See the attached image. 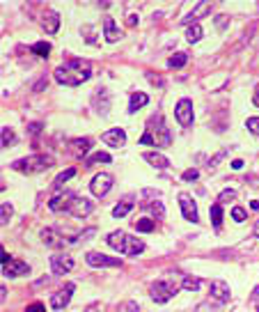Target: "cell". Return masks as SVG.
Instances as JSON below:
<instances>
[{
  "label": "cell",
  "instance_id": "cell-44",
  "mask_svg": "<svg viewBox=\"0 0 259 312\" xmlns=\"http://www.w3.org/2000/svg\"><path fill=\"white\" fill-rule=\"evenodd\" d=\"M216 23H218V28H225V23H227V18H223V16H220V18L216 21Z\"/></svg>",
  "mask_w": 259,
  "mask_h": 312
},
{
  "label": "cell",
  "instance_id": "cell-24",
  "mask_svg": "<svg viewBox=\"0 0 259 312\" xmlns=\"http://www.w3.org/2000/svg\"><path fill=\"white\" fill-rule=\"evenodd\" d=\"M211 223H213V230L216 232H220V228H223V207H220V202L211 204Z\"/></svg>",
  "mask_w": 259,
  "mask_h": 312
},
{
  "label": "cell",
  "instance_id": "cell-8",
  "mask_svg": "<svg viewBox=\"0 0 259 312\" xmlns=\"http://www.w3.org/2000/svg\"><path fill=\"white\" fill-rule=\"evenodd\" d=\"M51 269H53V276H65V273H71L73 271V257L66 255V252H58L51 257Z\"/></svg>",
  "mask_w": 259,
  "mask_h": 312
},
{
  "label": "cell",
  "instance_id": "cell-33",
  "mask_svg": "<svg viewBox=\"0 0 259 312\" xmlns=\"http://www.w3.org/2000/svg\"><path fill=\"white\" fill-rule=\"evenodd\" d=\"M110 161H113V156H110L108 152H99V154H94L90 161H87V165H90V163H110Z\"/></svg>",
  "mask_w": 259,
  "mask_h": 312
},
{
  "label": "cell",
  "instance_id": "cell-29",
  "mask_svg": "<svg viewBox=\"0 0 259 312\" xmlns=\"http://www.w3.org/2000/svg\"><path fill=\"white\" fill-rule=\"evenodd\" d=\"M199 285H202V280H199V278L184 276V289H188V292H197Z\"/></svg>",
  "mask_w": 259,
  "mask_h": 312
},
{
  "label": "cell",
  "instance_id": "cell-39",
  "mask_svg": "<svg viewBox=\"0 0 259 312\" xmlns=\"http://www.w3.org/2000/svg\"><path fill=\"white\" fill-rule=\"evenodd\" d=\"M199 177V172L197 170H186V172H184V177H181V179L184 181H195Z\"/></svg>",
  "mask_w": 259,
  "mask_h": 312
},
{
  "label": "cell",
  "instance_id": "cell-18",
  "mask_svg": "<svg viewBox=\"0 0 259 312\" xmlns=\"http://www.w3.org/2000/svg\"><path fill=\"white\" fill-rule=\"evenodd\" d=\"M103 35H106V42H110V44H115V42H117V39L122 37V32H120V28H117V23H115L110 16L103 18Z\"/></svg>",
  "mask_w": 259,
  "mask_h": 312
},
{
  "label": "cell",
  "instance_id": "cell-17",
  "mask_svg": "<svg viewBox=\"0 0 259 312\" xmlns=\"http://www.w3.org/2000/svg\"><path fill=\"white\" fill-rule=\"evenodd\" d=\"M101 140L108 145V147H122L124 140H127V133L122 131V129H110V131H106L101 136Z\"/></svg>",
  "mask_w": 259,
  "mask_h": 312
},
{
  "label": "cell",
  "instance_id": "cell-26",
  "mask_svg": "<svg viewBox=\"0 0 259 312\" xmlns=\"http://www.w3.org/2000/svg\"><path fill=\"white\" fill-rule=\"evenodd\" d=\"M202 37H204V30H202V25H199V23L188 25V30H186V39H188V42H191V44H197Z\"/></svg>",
  "mask_w": 259,
  "mask_h": 312
},
{
  "label": "cell",
  "instance_id": "cell-47",
  "mask_svg": "<svg viewBox=\"0 0 259 312\" xmlns=\"http://www.w3.org/2000/svg\"><path fill=\"white\" fill-rule=\"evenodd\" d=\"M253 296H259V287L255 289V294H253ZM255 306H257V312H259V301H255Z\"/></svg>",
  "mask_w": 259,
  "mask_h": 312
},
{
  "label": "cell",
  "instance_id": "cell-45",
  "mask_svg": "<svg viewBox=\"0 0 259 312\" xmlns=\"http://www.w3.org/2000/svg\"><path fill=\"white\" fill-rule=\"evenodd\" d=\"M253 101H255V106H259V85H257V92H255V99H253Z\"/></svg>",
  "mask_w": 259,
  "mask_h": 312
},
{
  "label": "cell",
  "instance_id": "cell-31",
  "mask_svg": "<svg viewBox=\"0 0 259 312\" xmlns=\"http://www.w3.org/2000/svg\"><path fill=\"white\" fill-rule=\"evenodd\" d=\"M154 228H156V225H154L151 218H140V221L135 223V230H138V232H154Z\"/></svg>",
  "mask_w": 259,
  "mask_h": 312
},
{
  "label": "cell",
  "instance_id": "cell-21",
  "mask_svg": "<svg viewBox=\"0 0 259 312\" xmlns=\"http://www.w3.org/2000/svg\"><path fill=\"white\" fill-rule=\"evenodd\" d=\"M142 158H145L149 165L158 168V170H163V168H168V165H170V158H165V156L158 154V152H145V154H142Z\"/></svg>",
  "mask_w": 259,
  "mask_h": 312
},
{
  "label": "cell",
  "instance_id": "cell-19",
  "mask_svg": "<svg viewBox=\"0 0 259 312\" xmlns=\"http://www.w3.org/2000/svg\"><path fill=\"white\" fill-rule=\"evenodd\" d=\"M90 147H92V140L90 138L71 140V145H69V150H71V154L76 156V158H83V156L90 152Z\"/></svg>",
  "mask_w": 259,
  "mask_h": 312
},
{
  "label": "cell",
  "instance_id": "cell-38",
  "mask_svg": "<svg viewBox=\"0 0 259 312\" xmlns=\"http://www.w3.org/2000/svg\"><path fill=\"white\" fill-rule=\"evenodd\" d=\"M25 312H46V306L37 301V303H32V306H28V308H25Z\"/></svg>",
  "mask_w": 259,
  "mask_h": 312
},
{
  "label": "cell",
  "instance_id": "cell-10",
  "mask_svg": "<svg viewBox=\"0 0 259 312\" xmlns=\"http://www.w3.org/2000/svg\"><path fill=\"white\" fill-rule=\"evenodd\" d=\"M42 241L51 248H65V246H69V243H76V236H71V239H69V236H60L55 230L46 228L42 232Z\"/></svg>",
  "mask_w": 259,
  "mask_h": 312
},
{
  "label": "cell",
  "instance_id": "cell-22",
  "mask_svg": "<svg viewBox=\"0 0 259 312\" xmlns=\"http://www.w3.org/2000/svg\"><path fill=\"white\" fill-rule=\"evenodd\" d=\"M209 9H211V2H197L193 12L188 14V16H184V23H186V25H191L193 21H197V18L206 16V14H209Z\"/></svg>",
  "mask_w": 259,
  "mask_h": 312
},
{
  "label": "cell",
  "instance_id": "cell-15",
  "mask_svg": "<svg viewBox=\"0 0 259 312\" xmlns=\"http://www.w3.org/2000/svg\"><path fill=\"white\" fill-rule=\"evenodd\" d=\"M87 264L90 266H122L120 257H108V255H101V252H87Z\"/></svg>",
  "mask_w": 259,
  "mask_h": 312
},
{
  "label": "cell",
  "instance_id": "cell-40",
  "mask_svg": "<svg viewBox=\"0 0 259 312\" xmlns=\"http://www.w3.org/2000/svg\"><path fill=\"white\" fill-rule=\"evenodd\" d=\"M42 122H32V124H28V133H32V136H35V133H39L42 131Z\"/></svg>",
  "mask_w": 259,
  "mask_h": 312
},
{
  "label": "cell",
  "instance_id": "cell-32",
  "mask_svg": "<svg viewBox=\"0 0 259 312\" xmlns=\"http://www.w3.org/2000/svg\"><path fill=\"white\" fill-rule=\"evenodd\" d=\"M73 174H76V168H66L65 172H60V174H58V179H55V186H62L65 181H69V179H71Z\"/></svg>",
  "mask_w": 259,
  "mask_h": 312
},
{
  "label": "cell",
  "instance_id": "cell-23",
  "mask_svg": "<svg viewBox=\"0 0 259 312\" xmlns=\"http://www.w3.org/2000/svg\"><path fill=\"white\" fill-rule=\"evenodd\" d=\"M133 204H135V198L127 195V198L122 200V202H117V207L113 209V216H115V218H124V216L129 214V211L133 209Z\"/></svg>",
  "mask_w": 259,
  "mask_h": 312
},
{
  "label": "cell",
  "instance_id": "cell-35",
  "mask_svg": "<svg viewBox=\"0 0 259 312\" xmlns=\"http://www.w3.org/2000/svg\"><path fill=\"white\" fill-rule=\"evenodd\" d=\"M248 131L253 133V136H259V117H250L248 120Z\"/></svg>",
  "mask_w": 259,
  "mask_h": 312
},
{
  "label": "cell",
  "instance_id": "cell-27",
  "mask_svg": "<svg viewBox=\"0 0 259 312\" xmlns=\"http://www.w3.org/2000/svg\"><path fill=\"white\" fill-rule=\"evenodd\" d=\"M32 53L39 55V58H49V55H51V44H46V42H37L35 46H32Z\"/></svg>",
  "mask_w": 259,
  "mask_h": 312
},
{
  "label": "cell",
  "instance_id": "cell-37",
  "mask_svg": "<svg viewBox=\"0 0 259 312\" xmlns=\"http://www.w3.org/2000/svg\"><path fill=\"white\" fill-rule=\"evenodd\" d=\"M246 216H248V214L241 209V207H234V209H232V218H234L236 223H243V221H246Z\"/></svg>",
  "mask_w": 259,
  "mask_h": 312
},
{
  "label": "cell",
  "instance_id": "cell-11",
  "mask_svg": "<svg viewBox=\"0 0 259 312\" xmlns=\"http://www.w3.org/2000/svg\"><path fill=\"white\" fill-rule=\"evenodd\" d=\"M179 207H181V214H184V218L191 223H197L199 216H197V204H195V200L188 195V193H179Z\"/></svg>",
  "mask_w": 259,
  "mask_h": 312
},
{
  "label": "cell",
  "instance_id": "cell-46",
  "mask_svg": "<svg viewBox=\"0 0 259 312\" xmlns=\"http://www.w3.org/2000/svg\"><path fill=\"white\" fill-rule=\"evenodd\" d=\"M0 299H2V301L7 299V289L5 287H0Z\"/></svg>",
  "mask_w": 259,
  "mask_h": 312
},
{
  "label": "cell",
  "instance_id": "cell-25",
  "mask_svg": "<svg viewBox=\"0 0 259 312\" xmlns=\"http://www.w3.org/2000/svg\"><path fill=\"white\" fill-rule=\"evenodd\" d=\"M147 101H149V96H147L145 92H135V94L131 96V103H129V113H135V110H140Z\"/></svg>",
  "mask_w": 259,
  "mask_h": 312
},
{
  "label": "cell",
  "instance_id": "cell-42",
  "mask_svg": "<svg viewBox=\"0 0 259 312\" xmlns=\"http://www.w3.org/2000/svg\"><path fill=\"white\" fill-rule=\"evenodd\" d=\"M44 85H46V78H39V80H37V85H35V92L44 90Z\"/></svg>",
  "mask_w": 259,
  "mask_h": 312
},
{
  "label": "cell",
  "instance_id": "cell-28",
  "mask_svg": "<svg viewBox=\"0 0 259 312\" xmlns=\"http://www.w3.org/2000/svg\"><path fill=\"white\" fill-rule=\"evenodd\" d=\"M186 62H188V55L186 53H175L172 58H170V67H172V69H181Z\"/></svg>",
  "mask_w": 259,
  "mask_h": 312
},
{
  "label": "cell",
  "instance_id": "cell-36",
  "mask_svg": "<svg viewBox=\"0 0 259 312\" xmlns=\"http://www.w3.org/2000/svg\"><path fill=\"white\" fill-rule=\"evenodd\" d=\"M120 312H140V308H138V303L127 301V303H122V306H120Z\"/></svg>",
  "mask_w": 259,
  "mask_h": 312
},
{
  "label": "cell",
  "instance_id": "cell-20",
  "mask_svg": "<svg viewBox=\"0 0 259 312\" xmlns=\"http://www.w3.org/2000/svg\"><path fill=\"white\" fill-rule=\"evenodd\" d=\"M211 299L220 301V303H225V301H229V287L225 285V282L216 280L211 282Z\"/></svg>",
  "mask_w": 259,
  "mask_h": 312
},
{
  "label": "cell",
  "instance_id": "cell-34",
  "mask_svg": "<svg viewBox=\"0 0 259 312\" xmlns=\"http://www.w3.org/2000/svg\"><path fill=\"white\" fill-rule=\"evenodd\" d=\"M0 211H2V216H0V225H7V221H9V218H12V204H2V207H0Z\"/></svg>",
  "mask_w": 259,
  "mask_h": 312
},
{
  "label": "cell",
  "instance_id": "cell-13",
  "mask_svg": "<svg viewBox=\"0 0 259 312\" xmlns=\"http://www.w3.org/2000/svg\"><path fill=\"white\" fill-rule=\"evenodd\" d=\"M73 289H76V285L69 282V285H65V287L60 289V292H55V294L51 296V308L62 310L65 306H69V301H71V296H73Z\"/></svg>",
  "mask_w": 259,
  "mask_h": 312
},
{
  "label": "cell",
  "instance_id": "cell-5",
  "mask_svg": "<svg viewBox=\"0 0 259 312\" xmlns=\"http://www.w3.org/2000/svg\"><path fill=\"white\" fill-rule=\"evenodd\" d=\"M177 289H179V287H175L172 282L156 280V282H154V285L149 287V296L156 301V303H168V301L177 294Z\"/></svg>",
  "mask_w": 259,
  "mask_h": 312
},
{
  "label": "cell",
  "instance_id": "cell-6",
  "mask_svg": "<svg viewBox=\"0 0 259 312\" xmlns=\"http://www.w3.org/2000/svg\"><path fill=\"white\" fill-rule=\"evenodd\" d=\"M2 273L9 278L28 276V273H30V266L25 264V262H14V259L9 257V252L2 250Z\"/></svg>",
  "mask_w": 259,
  "mask_h": 312
},
{
  "label": "cell",
  "instance_id": "cell-43",
  "mask_svg": "<svg viewBox=\"0 0 259 312\" xmlns=\"http://www.w3.org/2000/svg\"><path fill=\"white\" fill-rule=\"evenodd\" d=\"M232 168H234V170H241V168H243V161H241V158H236V161H232Z\"/></svg>",
  "mask_w": 259,
  "mask_h": 312
},
{
  "label": "cell",
  "instance_id": "cell-2",
  "mask_svg": "<svg viewBox=\"0 0 259 312\" xmlns=\"http://www.w3.org/2000/svg\"><path fill=\"white\" fill-rule=\"evenodd\" d=\"M53 76L60 85H80L92 76V72H90V67L83 65V62H71V65L58 67Z\"/></svg>",
  "mask_w": 259,
  "mask_h": 312
},
{
  "label": "cell",
  "instance_id": "cell-12",
  "mask_svg": "<svg viewBox=\"0 0 259 312\" xmlns=\"http://www.w3.org/2000/svg\"><path fill=\"white\" fill-rule=\"evenodd\" d=\"M73 193H69V191H60V193H55L53 198L49 200V209L51 211H69V207H71V202H73Z\"/></svg>",
  "mask_w": 259,
  "mask_h": 312
},
{
  "label": "cell",
  "instance_id": "cell-48",
  "mask_svg": "<svg viewBox=\"0 0 259 312\" xmlns=\"http://www.w3.org/2000/svg\"><path fill=\"white\" fill-rule=\"evenodd\" d=\"M255 234H257V236H259V223H257V225H255Z\"/></svg>",
  "mask_w": 259,
  "mask_h": 312
},
{
  "label": "cell",
  "instance_id": "cell-1",
  "mask_svg": "<svg viewBox=\"0 0 259 312\" xmlns=\"http://www.w3.org/2000/svg\"><path fill=\"white\" fill-rule=\"evenodd\" d=\"M170 140H172V136H170V129L165 126V122H163L161 115L149 117L145 133L140 136V143L142 145H154V147H168Z\"/></svg>",
  "mask_w": 259,
  "mask_h": 312
},
{
  "label": "cell",
  "instance_id": "cell-16",
  "mask_svg": "<svg viewBox=\"0 0 259 312\" xmlns=\"http://www.w3.org/2000/svg\"><path fill=\"white\" fill-rule=\"evenodd\" d=\"M42 25L49 35H55V32L60 30V14L55 12V9H46L42 16Z\"/></svg>",
  "mask_w": 259,
  "mask_h": 312
},
{
  "label": "cell",
  "instance_id": "cell-30",
  "mask_svg": "<svg viewBox=\"0 0 259 312\" xmlns=\"http://www.w3.org/2000/svg\"><path fill=\"white\" fill-rule=\"evenodd\" d=\"M12 145H16V133L5 126L2 129V147H12Z\"/></svg>",
  "mask_w": 259,
  "mask_h": 312
},
{
  "label": "cell",
  "instance_id": "cell-3",
  "mask_svg": "<svg viewBox=\"0 0 259 312\" xmlns=\"http://www.w3.org/2000/svg\"><path fill=\"white\" fill-rule=\"evenodd\" d=\"M108 243L115 248V250H120L122 255H129V257L140 255V252L145 250V243H142L138 236H131V234H127V232L108 234Z\"/></svg>",
  "mask_w": 259,
  "mask_h": 312
},
{
  "label": "cell",
  "instance_id": "cell-14",
  "mask_svg": "<svg viewBox=\"0 0 259 312\" xmlns=\"http://www.w3.org/2000/svg\"><path fill=\"white\" fill-rule=\"evenodd\" d=\"M92 209H94V204L90 202L87 198H80V195H76L71 202V207H69V214H73V216H78V218H85V216H90Z\"/></svg>",
  "mask_w": 259,
  "mask_h": 312
},
{
  "label": "cell",
  "instance_id": "cell-7",
  "mask_svg": "<svg viewBox=\"0 0 259 312\" xmlns=\"http://www.w3.org/2000/svg\"><path fill=\"white\" fill-rule=\"evenodd\" d=\"M113 188V174H108V172H99V174H94L92 177V181H90V191L97 195V198H103L106 193Z\"/></svg>",
  "mask_w": 259,
  "mask_h": 312
},
{
  "label": "cell",
  "instance_id": "cell-4",
  "mask_svg": "<svg viewBox=\"0 0 259 312\" xmlns=\"http://www.w3.org/2000/svg\"><path fill=\"white\" fill-rule=\"evenodd\" d=\"M51 165H53V158H49V156H25V158H18L12 163V170H18L23 174H35L44 172Z\"/></svg>",
  "mask_w": 259,
  "mask_h": 312
},
{
  "label": "cell",
  "instance_id": "cell-9",
  "mask_svg": "<svg viewBox=\"0 0 259 312\" xmlns=\"http://www.w3.org/2000/svg\"><path fill=\"white\" fill-rule=\"evenodd\" d=\"M175 117L181 126L193 124V101L191 99H179V103L175 106Z\"/></svg>",
  "mask_w": 259,
  "mask_h": 312
},
{
  "label": "cell",
  "instance_id": "cell-41",
  "mask_svg": "<svg viewBox=\"0 0 259 312\" xmlns=\"http://www.w3.org/2000/svg\"><path fill=\"white\" fill-rule=\"evenodd\" d=\"M225 200H234V191H223L220 193V200H218V202H225Z\"/></svg>",
  "mask_w": 259,
  "mask_h": 312
}]
</instances>
